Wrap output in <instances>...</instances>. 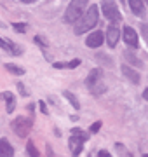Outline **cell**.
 Listing matches in <instances>:
<instances>
[{
	"label": "cell",
	"mask_w": 148,
	"mask_h": 157,
	"mask_svg": "<svg viewBox=\"0 0 148 157\" xmlns=\"http://www.w3.org/2000/svg\"><path fill=\"white\" fill-rule=\"evenodd\" d=\"M143 98H145V100L148 98V89H145V91H143Z\"/></svg>",
	"instance_id": "4316f807"
},
{
	"label": "cell",
	"mask_w": 148,
	"mask_h": 157,
	"mask_svg": "<svg viewBox=\"0 0 148 157\" xmlns=\"http://www.w3.org/2000/svg\"><path fill=\"white\" fill-rule=\"evenodd\" d=\"M80 65V59H72V61L68 63H54L52 67L54 68H68V70H73V68H77Z\"/></svg>",
	"instance_id": "9a60e30c"
},
{
	"label": "cell",
	"mask_w": 148,
	"mask_h": 157,
	"mask_svg": "<svg viewBox=\"0 0 148 157\" xmlns=\"http://www.w3.org/2000/svg\"><path fill=\"white\" fill-rule=\"evenodd\" d=\"M124 56H125V59H127V61L131 63V65H136V67H143L141 59H139V58H138L136 54L132 52V51H125V52H124Z\"/></svg>",
	"instance_id": "5bb4252c"
},
{
	"label": "cell",
	"mask_w": 148,
	"mask_h": 157,
	"mask_svg": "<svg viewBox=\"0 0 148 157\" xmlns=\"http://www.w3.org/2000/svg\"><path fill=\"white\" fill-rule=\"evenodd\" d=\"M86 140H87V135L82 131V129H79V128L72 129V136H70L68 145H70V148H72L73 157H79V154L82 152V145H84Z\"/></svg>",
	"instance_id": "277c9868"
},
{
	"label": "cell",
	"mask_w": 148,
	"mask_h": 157,
	"mask_svg": "<svg viewBox=\"0 0 148 157\" xmlns=\"http://www.w3.org/2000/svg\"><path fill=\"white\" fill-rule=\"evenodd\" d=\"M122 37H124V42L127 45H131V47H139V39H138V33L136 30H132L131 26H124L122 30Z\"/></svg>",
	"instance_id": "8992f818"
},
{
	"label": "cell",
	"mask_w": 148,
	"mask_h": 157,
	"mask_svg": "<svg viewBox=\"0 0 148 157\" xmlns=\"http://www.w3.org/2000/svg\"><path fill=\"white\" fill-rule=\"evenodd\" d=\"M35 42H37V44H40V45H44V47H47V42L42 39L40 35H37V37H35Z\"/></svg>",
	"instance_id": "603a6c76"
},
{
	"label": "cell",
	"mask_w": 148,
	"mask_h": 157,
	"mask_svg": "<svg viewBox=\"0 0 148 157\" xmlns=\"http://www.w3.org/2000/svg\"><path fill=\"white\" fill-rule=\"evenodd\" d=\"M23 4H31V2H35V0H21Z\"/></svg>",
	"instance_id": "83f0119b"
},
{
	"label": "cell",
	"mask_w": 148,
	"mask_h": 157,
	"mask_svg": "<svg viewBox=\"0 0 148 157\" xmlns=\"http://www.w3.org/2000/svg\"><path fill=\"white\" fill-rule=\"evenodd\" d=\"M103 40H105V35H103L101 32H92V33L87 37L86 44L89 45V47H99V45L103 44Z\"/></svg>",
	"instance_id": "ba28073f"
},
{
	"label": "cell",
	"mask_w": 148,
	"mask_h": 157,
	"mask_svg": "<svg viewBox=\"0 0 148 157\" xmlns=\"http://www.w3.org/2000/svg\"><path fill=\"white\" fill-rule=\"evenodd\" d=\"M0 47H2L4 51H7V52H11V54H16V56H19V54H21V47H19V45H16L14 42H11V40L0 39Z\"/></svg>",
	"instance_id": "30bf717a"
},
{
	"label": "cell",
	"mask_w": 148,
	"mask_h": 157,
	"mask_svg": "<svg viewBox=\"0 0 148 157\" xmlns=\"http://www.w3.org/2000/svg\"><path fill=\"white\" fill-rule=\"evenodd\" d=\"M119 39H120V30L117 26H108V30H106V42H108L110 47H115L119 44Z\"/></svg>",
	"instance_id": "52a82bcc"
},
{
	"label": "cell",
	"mask_w": 148,
	"mask_h": 157,
	"mask_svg": "<svg viewBox=\"0 0 148 157\" xmlns=\"http://www.w3.org/2000/svg\"><path fill=\"white\" fill-rule=\"evenodd\" d=\"M122 73H124V77H127L131 80L132 84H139V80H141L139 73H138L136 70H132L129 65H122Z\"/></svg>",
	"instance_id": "9c48e42d"
},
{
	"label": "cell",
	"mask_w": 148,
	"mask_h": 157,
	"mask_svg": "<svg viewBox=\"0 0 148 157\" xmlns=\"http://www.w3.org/2000/svg\"><path fill=\"white\" fill-rule=\"evenodd\" d=\"M99 128H101V122L98 121V122H94L91 126V133H98V131H99Z\"/></svg>",
	"instance_id": "7402d4cb"
},
{
	"label": "cell",
	"mask_w": 148,
	"mask_h": 157,
	"mask_svg": "<svg viewBox=\"0 0 148 157\" xmlns=\"http://www.w3.org/2000/svg\"><path fill=\"white\" fill-rule=\"evenodd\" d=\"M129 6H131V11L136 16H141L143 12H145V6H143L141 0H129Z\"/></svg>",
	"instance_id": "7c38bea8"
},
{
	"label": "cell",
	"mask_w": 148,
	"mask_h": 157,
	"mask_svg": "<svg viewBox=\"0 0 148 157\" xmlns=\"http://www.w3.org/2000/svg\"><path fill=\"white\" fill-rule=\"evenodd\" d=\"M6 68H7L11 73H14V75H23V73H24L23 68L16 67V65H12V63H6Z\"/></svg>",
	"instance_id": "ac0fdd59"
},
{
	"label": "cell",
	"mask_w": 148,
	"mask_h": 157,
	"mask_svg": "<svg viewBox=\"0 0 148 157\" xmlns=\"http://www.w3.org/2000/svg\"><path fill=\"white\" fill-rule=\"evenodd\" d=\"M98 59H101V61H105L106 63V65H108V67H112V58H108V56H103V54H98Z\"/></svg>",
	"instance_id": "44dd1931"
},
{
	"label": "cell",
	"mask_w": 148,
	"mask_h": 157,
	"mask_svg": "<svg viewBox=\"0 0 148 157\" xmlns=\"http://www.w3.org/2000/svg\"><path fill=\"white\" fill-rule=\"evenodd\" d=\"M63 96H65V98H66L70 103H72V107H73L75 110H79V108H80V101L77 100V96H75L73 93H70V91H65V93H63Z\"/></svg>",
	"instance_id": "2e32d148"
},
{
	"label": "cell",
	"mask_w": 148,
	"mask_h": 157,
	"mask_svg": "<svg viewBox=\"0 0 148 157\" xmlns=\"http://www.w3.org/2000/svg\"><path fill=\"white\" fill-rule=\"evenodd\" d=\"M26 148H28L30 157H39V152H37V148H35L33 141H28V145H26Z\"/></svg>",
	"instance_id": "d6986e66"
},
{
	"label": "cell",
	"mask_w": 148,
	"mask_h": 157,
	"mask_svg": "<svg viewBox=\"0 0 148 157\" xmlns=\"http://www.w3.org/2000/svg\"><path fill=\"white\" fill-rule=\"evenodd\" d=\"M98 157H110V154L106 150H101L99 154H98Z\"/></svg>",
	"instance_id": "484cf974"
},
{
	"label": "cell",
	"mask_w": 148,
	"mask_h": 157,
	"mask_svg": "<svg viewBox=\"0 0 148 157\" xmlns=\"http://www.w3.org/2000/svg\"><path fill=\"white\" fill-rule=\"evenodd\" d=\"M0 157H14V148L6 138L0 140Z\"/></svg>",
	"instance_id": "8fae6325"
},
{
	"label": "cell",
	"mask_w": 148,
	"mask_h": 157,
	"mask_svg": "<svg viewBox=\"0 0 148 157\" xmlns=\"http://www.w3.org/2000/svg\"><path fill=\"white\" fill-rule=\"evenodd\" d=\"M2 96L6 98V103H7V112L12 113V110L16 108V98H14V96H12V93H9V91H6V93H4Z\"/></svg>",
	"instance_id": "4fadbf2b"
},
{
	"label": "cell",
	"mask_w": 148,
	"mask_h": 157,
	"mask_svg": "<svg viewBox=\"0 0 148 157\" xmlns=\"http://www.w3.org/2000/svg\"><path fill=\"white\" fill-rule=\"evenodd\" d=\"M98 80H101V70H99V68H96V70H92V72L89 73V77H87V86L94 84Z\"/></svg>",
	"instance_id": "e0dca14e"
},
{
	"label": "cell",
	"mask_w": 148,
	"mask_h": 157,
	"mask_svg": "<svg viewBox=\"0 0 148 157\" xmlns=\"http://www.w3.org/2000/svg\"><path fill=\"white\" fill-rule=\"evenodd\" d=\"M39 107H40V110H42L44 113H47V107H46V103H44V101H40V103H39Z\"/></svg>",
	"instance_id": "d4e9b609"
},
{
	"label": "cell",
	"mask_w": 148,
	"mask_h": 157,
	"mask_svg": "<svg viewBox=\"0 0 148 157\" xmlns=\"http://www.w3.org/2000/svg\"><path fill=\"white\" fill-rule=\"evenodd\" d=\"M89 0H72L68 4V9L65 11V21L66 23H75L87 9Z\"/></svg>",
	"instance_id": "7a4b0ae2"
},
{
	"label": "cell",
	"mask_w": 148,
	"mask_h": 157,
	"mask_svg": "<svg viewBox=\"0 0 148 157\" xmlns=\"http://www.w3.org/2000/svg\"><path fill=\"white\" fill-rule=\"evenodd\" d=\"M103 14L106 19H110V23H120L122 21V14H120L119 7L113 0H103Z\"/></svg>",
	"instance_id": "5b68a950"
},
{
	"label": "cell",
	"mask_w": 148,
	"mask_h": 157,
	"mask_svg": "<svg viewBox=\"0 0 148 157\" xmlns=\"http://www.w3.org/2000/svg\"><path fill=\"white\" fill-rule=\"evenodd\" d=\"M31 126H33V121L28 119V117H23V115H21V117H16L11 124L12 131H14L19 138H26V136L30 135V131H31Z\"/></svg>",
	"instance_id": "3957f363"
},
{
	"label": "cell",
	"mask_w": 148,
	"mask_h": 157,
	"mask_svg": "<svg viewBox=\"0 0 148 157\" xmlns=\"http://www.w3.org/2000/svg\"><path fill=\"white\" fill-rule=\"evenodd\" d=\"M17 89H19V94H23V96H26V94H28V93H26V89H24V86L21 84V82L17 84Z\"/></svg>",
	"instance_id": "cb8c5ba5"
},
{
	"label": "cell",
	"mask_w": 148,
	"mask_h": 157,
	"mask_svg": "<svg viewBox=\"0 0 148 157\" xmlns=\"http://www.w3.org/2000/svg\"><path fill=\"white\" fill-rule=\"evenodd\" d=\"M12 26H14V30H16V32H19V33L26 32V28H28V26H26V23H14Z\"/></svg>",
	"instance_id": "ffe728a7"
},
{
	"label": "cell",
	"mask_w": 148,
	"mask_h": 157,
	"mask_svg": "<svg viewBox=\"0 0 148 157\" xmlns=\"http://www.w3.org/2000/svg\"><path fill=\"white\" fill-rule=\"evenodd\" d=\"M98 17H99L98 7L91 6L79 19H77V21H75V33L82 35V33H86V32H89L91 28H94V26L98 25Z\"/></svg>",
	"instance_id": "6da1fadb"
}]
</instances>
